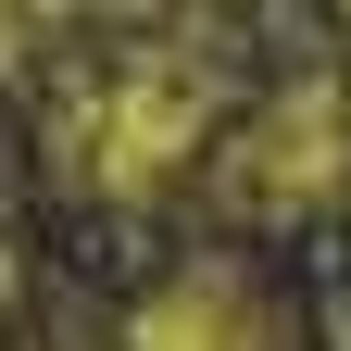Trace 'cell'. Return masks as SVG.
<instances>
[{
	"mask_svg": "<svg viewBox=\"0 0 351 351\" xmlns=\"http://www.w3.org/2000/svg\"><path fill=\"white\" fill-rule=\"evenodd\" d=\"M125 351H263V326H251V301H239L226 276H176L151 314H138Z\"/></svg>",
	"mask_w": 351,
	"mask_h": 351,
	"instance_id": "obj_3",
	"label": "cell"
},
{
	"mask_svg": "<svg viewBox=\"0 0 351 351\" xmlns=\"http://www.w3.org/2000/svg\"><path fill=\"white\" fill-rule=\"evenodd\" d=\"M213 101H226V88H213L189 51H138V63H113L101 88L63 101V163H88L113 201H138L151 176H176V163L201 151Z\"/></svg>",
	"mask_w": 351,
	"mask_h": 351,
	"instance_id": "obj_1",
	"label": "cell"
},
{
	"mask_svg": "<svg viewBox=\"0 0 351 351\" xmlns=\"http://www.w3.org/2000/svg\"><path fill=\"white\" fill-rule=\"evenodd\" d=\"M339 163H351V125H339V101H326V88H289V101L251 125V151H239V189H289V201H314Z\"/></svg>",
	"mask_w": 351,
	"mask_h": 351,
	"instance_id": "obj_2",
	"label": "cell"
}]
</instances>
